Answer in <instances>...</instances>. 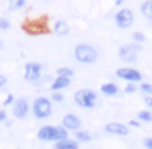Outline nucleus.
Here are the masks:
<instances>
[{"label":"nucleus","instance_id":"f257e3e1","mask_svg":"<svg viewBox=\"0 0 152 149\" xmlns=\"http://www.w3.org/2000/svg\"><path fill=\"white\" fill-rule=\"evenodd\" d=\"M37 139L45 141V143H58V141L68 139V131L63 126H52V125H45L42 128H39L37 131Z\"/></svg>","mask_w":152,"mask_h":149},{"label":"nucleus","instance_id":"f03ea898","mask_svg":"<svg viewBox=\"0 0 152 149\" xmlns=\"http://www.w3.org/2000/svg\"><path fill=\"white\" fill-rule=\"evenodd\" d=\"M73 55H75L76 62H79V63L91 65L97 60L99 52H97V49L91 44H78L73 50Z\"/></svg>","mask_w":152,"mask_h":149},{"label":"nucleus","instance_id":"7ed1b4c3","mask_svg":"<svg viewBox=\"0 0 152 149\" xmlns=\"http://www.w3.org/2000/svg\"><path fill=\"white\" fill-rule=\"evenodd\" d=\"M31 112H32V115L39 120L49 118L50 115H52V101L45 96L36 97L34 102L31 105Z\"/></svg>","mask_w":152,"mask_h":149},{"label":"nucleus","instance_id":"20e7f679","mask_svg":"<svg viewBox=\"0 0 152 149\" xmlns=\"http://www.w3.org/2000/svg\"><path fill=\"white\" fill-rule=\"evenodd\" d=\"M75 102L81 109H94L97 104V94L92 89H79L75 92Z\"/></svg>","mask_w":152,"mask_h":149},{"label":"nucleus","instance_id":"39448f33","mask_svg":"<svg viewBox=\"0 0 152 149\" xmlns=\"http://www.w3.org/2000/svg\"><path fill=\"white\" fill-rule=\"evenodd\" d=\"M141 46L139 44H126L118 49V59L126 63H134L137 62V55H139Z\"/></svg>","mask_w":152,"mask_h":149},{"label":"nucleus","instance_id":"423d86ee","mask_svg":"<svg viewBox=\"0 0 152 149\" xmlns=\"http://www.w3.org/2000/svg\"><path fill=\"white\" fill-rule=\"evenodd\" d=\"M133 23H134V13L129 8H121L120 12L115 15V24H117V28H120V29H128Z\"/></svg>","mask_w":152,"mask_h":149},{"label":"nucleus","instance_id":"0eeeda50","mask_svg":"<svg viewBox=\"0 0 152 149\" xmlns=\"http://www.w3.org/2000/svg\"><path fill=\"white\" fill-rule=\"evenodd\" d=\"M115 75H117L120 79H123V81L133 83V84L142 79V73H141L139 70H136V68H129V67H121V68H118Z\"/></svg>","mask_w":152,"mask_h":149},{"label":"nucleus","instance_id":"6e6552de","mask_svg":"<svg viewBox=\"0 0 152 149\" xmlns=\"http://www.w3.org/2000/svg\"><path fill=\"white\" fill-rule=\"evenodd\" d=\"M42 76V65L37 62H28L24 65V79L29 83L39 81V78Z\"/></svg>","mask_w":152,"mask_h":149},{"label":"nucleus","instance_id":"1a4fd4ad","mask_svg":"<svg viewBox=\"0 0 152 149\" xmlns=\"http://www.w3.org/2000/svg\"><path fill=\"white\" fill-rule=\"evenodd\" d=\"M31 112V105L24 97L21 99H16L15 104H13V117L18 120H24L28 117V114Z\"/></svg>","mask_w":152,"mask_h":149},{"label":"nucleus","instance_id":"9d476101","mask_svg":"<svg viewBox=\"0 0 152 149\" xmlns=\"http://www.w3.org/2000/svg\"><path fill=\"white\" fill-rule=\"evenodd\" d=\"M23 31H26L29 36H42L49 31L44 21H29V23L23 24Z\"/></svg>","mask_w":152,"mask_h":149},{"label":"nucleus","instance_id":"9b49d317","mask_svg":"<svg viewBox=\"0 0 152 149\" xmlns=\"http://www.w3.org/2000/svg\"><path fill=\"white\" fill-rule=\"evenodd\" d=\"M61 126H63L66 131H78L81 128V118L75 114H66L61 120Z\"/></svg>","mask_w":152,"mask_h":149},{"label":"nucleus","instance_id":"f8f14e48","mask_svg":"<svg viewBox=\"0 0 152 149\" xmlns=\"http://www.w3.org/2000/svg\"><path fill=\"white\" fill-rule=\"evenodd\" d=\"M105 131L108 134H117V136H126L129 133L128 126L125 123H120V122H110L105 125Z\"/></svg>","mask_w":152,"mask_h":149},{"label":"nucleus","instance_id":"ddd939ff","mask_svg":"<svg viewBox=\"0 0 152 149\" xmlns=\"http://www.w3.org/2000/svg\"><path fill=\"white\" fill-rule=\"evenodd\" d=\"M70 83H71V79L61 78V76H57V78L52 81V86H50V89H52V92H61L63 89H66L68 86H70Z\"/></svg>","mask_w":152,"mask_h":149},{"label":"nucleus","instance_id":"4468645a","mask_svg":"<svg viewBox=\"0 0 152 149\" xmlns=\"http://www.w3.org/2000/svg\"><path fill=\"white\" fill-rule=\"evenodd\" d=\"M53 32H55L57 36H68L70 34V24L66 23V21L63 20H57L55 23H53Z\"/></svg>","mask_w":152,"mask_h":149},{"label":"nucleus","instance_id":"2eb2a0df","mask_svg":"<svg viewBox=\"0 0 152 149\" xmlns=\"http://www.w3.org/2000/svg\"><path fill=\"white\" fill-rule=\"evenodd\" d=\"M100 91H102V94H105L108 97L117 96V94L120 92V89H118V86L115 84V83H105V84H102L100 86Z\"/></svg>","mask_w":152,"mask_h":149},{"label":"nucleus","instance_id":"dca6fc26","mask_svg":"<svg viewBox=\"0 0 152 149\" xmlns=\"http://www.w3.org/2000/svg\"><path fill=\"white\" fill-rule=\"evenodd\" d=\"M53 149H79V143H76L75 139H63L55 143Z\"/></svg>","mask_w":152,"mask_h":149},{"label":"nucleus","instance_id":"f3484780","mask_svg":"<svg viewBox=\"0 0 152 149\" xmlns=\"http://www.w3.org/2000/svg\"><path fill=\"white\" fill-rule=\"evenodd\" d=\"M75 138H76V143H89V141L92 139L91 133L89 131H83V130H78V131L75 133Z\"/></svg>","mask_w":152,"mask_h":149},{"label":"nucleus","instance_id":"a211bd4d","mask_svg":"<svg viewBox=\"0 0 152 149\" xmlns=\"http://www.w3.org/2000/svg\"><path fill=\"white\" fill-rule=\"evenodd\" d=\"M28 0H10L8 2V10L10 12H18V10H23L26 7Z\"/></svg>","mask_w":152,"mask_h":149},{"label":"nucleus","instance_id":"6ab92c4d","mask_svg":"<svg viewBox=\"0 0 152 149\" xmlns=\"http://www.w3.org/2000/svg\"><path fill=\"white\" fill-rule=\"evenodd\" d=\"M141 13L152 21V0H146V2L141 5Z\"/></svg>","mask_w":152,"mask_h":149},{"label":"nucleus","instance_id":"aec40b11","mask_svg":"<svg viewBox=\"0 0 152 149\" xmlns=\"http://www.w3.org/2000/svg\"><path fill=\"white\" fill-rule=\"evenodd\" d=\"M57 76H61V78H68V79H71L75 76V71L71 70L70 67H60V68H57Z\"/></svg>","mask_w":152,"mask_h":149},{"label":"nucleus","instance_id":"412c9836","mask_svg":"<svg viewBox=\"0 0 152 149\" xmlns=\"http://www.w3.org/2000/svg\"><path fill=\"white\" fill-rule=\"evenodd\" d=\"M137 120L144 123H151L152 122V112L151 110H139L137 112Z\"/></svg>","mask_w":152,"mask_h":149},{"label":"nucleus","instance_id":"4be33fe9","mask_svg":"<svg viewBox=\"0 0 152 149\" xmlns=\"http://www.w3.org/2000/svg\"><path fill=\"white\" fill-rule=\"evenodd\" d=\"M131 37H133V41H134V44H142L144 41H146V36L142 34V32H139V31H136V32H133L131 34Z\"/></svg>","mask_w":152,"mask_h":149},{"label":"nucleus","instance_id":"5701e85b","mask_svg":"<svg viewBox=\"0 0 152 149\" xmlns=\"http://www.w3.org/2000/svg\"><path fill=\"white\" fill-rule=\"evenodd\" d=\"M50 101H52V102H57V104L63 102V101H65L63 92H52V94H50Z\"/></svg>","mask_w":152,"mask_h":149},{"label":"nucleus","instance_id":"b1692460","mask_svg":"<svg viewBox=\"0 0 152 149\" xmlns=\"http://www.w3.org/2000/svg\"><path fill=\"white\" fill-rule=\"evenodd\" d=\"M141 91L142 92H146V94H149V96H152V84L151 83H141Z\"/></svg>","mask_w":152,"mask_h":149},{"label":"nucleus","instance_id":"393cba45","mask_svg":"<svg viewBox=\"0 0 152 149\" xmlns=\"http://www.w3.org/2000/svg\"><path fill=\"white\" fill-rule=\"evenodd\" d=\"M10 21L7 20V18H0V29L2 31H7V29H10Z\"/></svg>","mask_w":152,"mask_h":149},{"label":"nucleus","instance_id":"a878e982","mask_svg":"<svg viewBox=\"0 0 152 149\" xmlns=\"http://www.w3.org/2000/svg\"><path fill=\"white\" fill-rule=\"evenodd\" d=\"M15 96H13V94H8V96H7V99L3 101V105H5V107H8V105H12V104H15Z\"/></svg>","mask_w":152,"mask_h":149},{"label":"nucleus","instance_id":"bb28decb","mask_svg":"<svg viewBox=\"0 0 152 149\" xmlns=\"http://www.w3.org/2000/svg\"><path fill=\"white\" fill-rule=\"evenodd\" d=\"M134 91H136V86L133 84V83H128V84L125 86V92L126 94H133Z\"/></svg>","mask_w":152,"mask_h":149},{"label":"nucleus","instance_id":"cd10ccee","mask_svg":"<svg viewBox=\"0 0 152 149\" xmlns=\"http://www.w3.org/2000/svg\"><path fill=\"white\" fill-rule=\"evenodd\" d=\"M144 148L146 149H152V138H144Z\"/></svg>","mask_w":152,"mask_h":149},{"label":"nucleus","instance_id":"c85d7f7f","mask_svg":"<svg viewBox=\"0 0 152 149\" xmlns=\"http://www.w3.org/2000/svg\"><path fill=\"white\" fill-rule=\"evenodd\" d=\"M128 125L133 126V128H139V126H141V122H139V120H129Z\"/></svg>","mask_w":152,"mask_h":149},{"label":"nucleus","instance_id":"c756f323","mask_svg":"<svg viewBox=\"0 0 152 149\" xmlns=\"http://www.w3.org/2000/svg\"><path fill=\"white\" fill-rule=\"evenodd\" d=\"M144 102H146V105L149 109H152V96H146L144 97Z\"/></svg>","mask_w":152,"mask_h":149},{"label":"nucleus","instance_id":"7c9ffc66","mask_svg":"<svg viewBox=\"0 0 152 149\" xmlns=\"http://www.w3.org/2000/svg\"><path fill=\"white\" fill-rule=\"evenodd\" d=\"M7 120V112L3 109H0V123H3Z\"/></svg>","mask_w":152,"mask_h":149},{"label":"nucleus","instance_id":"2f4dec72","mask_svg":"<svg viewBox=\"0 0 152 149\" xmlns=\"http://www.w3.org/2000/svg\"><path fill=\"white\" fill-rule=\"evenodd\" d=\"M7 86V76L0 75V88H5Z\"/></svg>","mask_w":152,"mask_h":149},{"label":"nucleus","instance_id":"473e14b6","mask_svg":"<svg viewBox=\"0 0 152 149\" xmlns=\"http://www.w3.org/2000/svg\"><path fill=\"white\" fill-rule=\"evenodd\" d=\"M123 2H125V0H113L115 7H120V5H123Z\"/></svg>","mask_w":152,"mask_h":149},{"label":"nucleus","instance_id":"72a5a7b5","mask_svg":"<svg viewBox=\"0 0 152 149\" xmlns=\"http://www.w3.org/2000/svg\"><path fill=\"white\" fill-rule=\"evenodd\" d=\"M0 49H3V42L2 41H0Z\"/></svg>","mask_w":152,"mask_h":149},{"label":"nucleus","instance_id":"f704fd0d","mask_svg":"<svg viewBox=\"0 0 152 149\" xmlns=\"http://www.w3.org/2000/svg\"><path fill=\"white\" fill-rule=\"evenodd\" d=\"M44 2H49V0H44Z\"/></svg>","mask_w":152,"mask_h":149}]
</instances>
